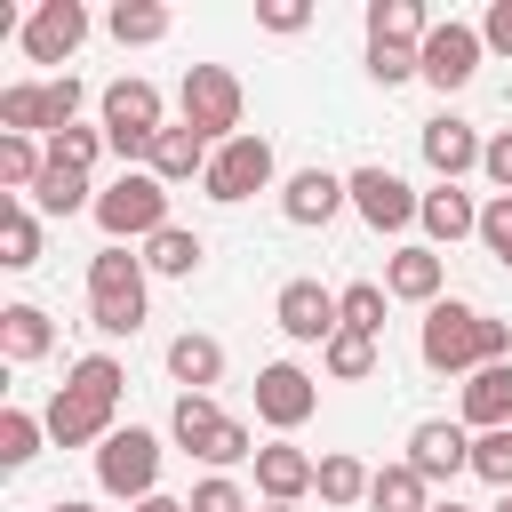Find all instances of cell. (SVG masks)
I'll list each match as a JSON object with an SVG mask.
<instances>
[{
    "instance_id": "bcb514c9",
    "label": "cell",
    "mask_w": 512,
    "mask_h": 512,
    "mask_svg": "<svg viewBox=\"0 0 512 512\" xmlns=\"http://www.w3.org/2000/svg\"><path fill=\"white\" fill-rule=\"evenodd\" d=\"M480 40H488L496 56H512V0H488V16H480Z\"/></svg>"
},
{
    "instance_id": "7dc6e473",
    "label": "cell",
    "mask_w": 512,
    "mask_h": 512,
    "mask_svg": "<svg viewBox=\"0 0 512 512\" xmlns=\"http://www.w3.org/2000/svg\"><path fill=\"white\" fill-rule=\"evenodd\" d=\"M128 512H192V504H176V496H144V504H128Z\"/></svg>"
},
{
    "instance_id": "f1b7e54d",
    "label": "cell",
    "mask_w": 512,
    "mask_h": 512,
    "mask_svg": "<svg viewBox=\"0 0 512 512\" xmlns=\"http://www.w3.org/2000/svg\"><path fill=\"white\" fill-rule=\"evenodd\" d=\"M104 32H112L120 48H152V40H168V8H160V0H120V8L104 16Z\"/></svg>"
},
{
    "instance_id": "e0dca14e",
    "label": "cell",
    "mask_w": 512,
    "mask_h": 512,
    "mask_svg": "<svg viewBox=\"0 0 512 512\" xmlns=\"http://www.w3.org/2000/svg\"><path fill=\"white\" fill-rule=\"evenodd\" d=\"M464 424L472 432H512V360H488L464 376Z\"/></svg>"
},
{
    "instance_id": "484cf974",
    "label": "cell",
    "mask_w": 512,
    "mask_h": 512,
    "mask_svg": "<svg viewBox=\"0 0 512 512\" xmlns=\"http://www.w3.org/2000/svg\"><path fill=\"white\" fill-rule=\"evenodd\" d=\"M368 512H432V480L400 456V464H384V472L368 480Z\"/></svg>"
},
{
    "instance_id": "ab89813d",
    "label": "cell",
    "mask_w": 512,
    "mask_h": 512,
    "mask_svg": "<svg viewBox=\"0 0 512 512\" xmlns=\"http://www.w3.org/2000/svg\"><path fill=\"white\" fill-rule=\"evenodd\" d=\"M368 80H376V88L416 80V48H376V40H368Z\"/></svg>"
},
{
    "instance_id": "4316f807",
    "label": "cell",
    "mask_w": 512,
    "mask_h": 512,
    "mask_svg": "<svg viewBox=\"0 0 512 512\" xmlns=\"http://www.w3.org/2000/svg\"><path fill=\"white\" fill-rule=\"evenodd\" d=\"M0 136H48V80L0 88Z\"/></svg>"
},
{
    "instance_id": "ffe728a7",
    "label": "cell",
    "mask_w": 512,
    "mask_h": 512,
    "mask_svg": "<svg viewBox=\"0 0 512 512\" xmlns=\"http://www.w3.org/2000/svg\"><path fill=\"white\" fill-rule=\"evenodd\" d=\"M440 280H448V264H440V248H400L392 264H384V296H400V304H440Z\"/></svg>"
},
{
    "instance_id": "6da1fadb",
    "label": "cell",
    "mask_w": 512,
    "mask_h": 512,
    "mask_svg": "<svg viewBox=\"0 0 512 512\" xmlns=\"http://www.w3.org/2000/svg\"><path fill=\"white\" fill-rule=\"evenodd\" d=\"M120 360L112 352H88V360H72V376H64V392L48 400V440L56 448H104L120 424H112V408H120Z\"/></svg>"
},
{
    "instance_id": "e575fe53",
    "label": "cell",
    "mask_w": 512,
    "mask_h": 512,
    "mask_svg": "<svg viewBox=\"0 0 512 512\" xmlns=\"http://www.w3.org/2000/svg\"><path fill=\"white\" fill-rule=\"evenodd\" d=\"M336 304H344V328H352V336H384V288H376V280L336 288Z\"/></svg>"
},
{
    "instance_id": "7c38bea8",
    "label": "cell",
    "mask_w": 512,
    "mask_h": 512,
    "mask_svg": "<svg viewBox=\"0 0 512 512\" xmlns=\"http://www.w3.org/2000/svg\"><path fill=\"white\" fill-rule=\"evenodd\" d=\"M312 408H320V384H312L296 360H272V368L256 376V416H264L272 432H296Z\"/></svg>"
},
{
    "instance_id": "8992f818",
    "label": "cell",
    "mask_w": 512,
    "mask_h": 512,
    "mask_svg": "<svg viewBox=\"0 0 512 512\" xmlns=\"http://www.w3.org/2000/svg\"><path fill=\"white\" fill-rule=\"evenodd\" d=\"M96 480H104V496H120V504H144V496H160V488H152V480H160V440H152L144 424L112 432V440L96 448Z\"/></svg>"
},
{
    "instance_id": "9a60e30c",
    "label": "cell",
    "mask_w": 512,
    "mask_h": 512,
    "mask_svg": "<svg viewBox=\"0 0 512 512\" xmlns=\"http://www.w3.org/2000/svg\"><path fill=\"white\" fill-rule=\"evenodd\" d=\"M336 208H352V192H344V176H328V168H296V176H288V192H280V216H288V224H304V232H312V224H328Z\"/></svg>"
},
{
    "instance_id": "f907efd6",
    "label": "cell",
    "mask_w": 512,
    "mask_h": 512,
    "mask_svg": "<svg viewBox=\"0 0 512 512\" xmlns=\"http://www.w3.org/2000/svg\"><path fill=\"white\" fill-rule=\"evenodd\" d=\"M264 512H296V504H264Z\"/></svg>"
},
{
    "instance_id": "7bdbcfd3",
    "label": "cell",
    "mask_w": 512,
    "mask_h": 512,
    "mask_svg": "<svg viewBox=\"0 0 512 512\" xmlns=\"http://www.w3.org/2000/svg\"><path fill=\"white\" fill-rule=\"evenodd\" d=\"M72 112H80V80L64 72V80H48V136H64V128H72Z\"/></svg>"
},
{
    "instance_id": "4dcf8cb0",
    "label": "cell",
    "mask_w": 512,
    "mask_h": 512,
    "mask_svg": "<svg viewBox=\"0 0 512 512\" xmlns=\"http://www.w3.org/2000/svg\"><path fill=\"white\" fill-rule=\"evenodd\" d=\"M0 264H8V272H32V264H40V224H32L24 200L0 208Z\"/></svg>"
},
{
    "instance_id": "816d5d0a",
    "label": "cell",
    "mask_w": 512,
    "mask_h": 512,
    "mask_svg": "<svg viewBox=\"0 0 512 512\" xmlns=\"http://www.w3.org/2000/svg\"><path fill=\"white\" fill-rule=\"evenodd\" d=\"M496 512H512V496H504V504H496Z\"/></svg>"
},
{
    "instance_id": "7a4b0ae2",
    "label": "cell",
    "mask_w": 512,
    "mask_h": 512,
    "mask_svg": "<svg viewBox=\"0 0 512 512\" xmlns=\"http://www.w3.org/2000/svg\"><path fill=\"white\" fill-rule=\"evenodd\" d=\"M416 352H424L432 376H472V368H488V360H512V328L488 320L480 304H456V296H448V304L424 312Z\"/></svg>"
},
{
    "instance_id": "8d00e7d4",
    "label": "cell",
    "mask_w": 512,
    "mask_h": 512,
    "mask_svg": "<svg viewBox=\"0 0 512 512\" xmlns=\"http://www.w3.org/2000/svg\"><path fill=\"white\" fill-rule=\"evenodd\" d=\"M472 472L512 496V432H480V440H472Z\"/></svg>"
},
{
    "instance_id": "7402d4cb",
    "label": "cell",
    "mask_w": 512,
    "mask_h": 512,
    "mask_svg": "<svg viewBox=\"0 0 512 512\" xmlns=\"http://www.w3.org/2000/svg\"><path fill=\"white\" fill-rule=\"evenodd\" d=\"M440 248H456V240H472L480 232V208H472V192H456V184H440V192H424V216H416Z\"/></svg>"
},
{
    "instance_id": "4fadbf2b",
    "label": "cell",
    "mask_w": 512,
    "mask_h": 512,
    "mask_svg": "<svg viewBox=\"0 0 512 512\" xmlns=\"http://www.w3.org/2000/svg\"><path fill=\"white\" fill-rule=\"evenodd\" d=\"M80 40H88V8H80V0H40V8L24 16V48H32V64H64Z\"/></svg>"
},
{
    "instance_id": "2e32d148",
    "label": "cell",
    "mask_w": 512,
    "mask_h": 512,
    "mask_svg": "<svg viewBox=\"0 0 512 512\" xmlns=\"http://www.w3.org/2000/svg\"><path fill=\"white\" fill-rule=\"evenodd\" d=\"M256 488H264V504H296L304 488H320V456L272 440V448H256Z\"/></svg>"
},
{
    "instance_id": "ac0fdd59",
    "label": "cell",
    "mask_w": 512,
    "mask_h": 512,
    "mask_svg": "<svg viewBox=\"0 0 512 512\" xmlns=\"http://www.w3.org/2000/svg\"><path fill=\"white\" fill-rule=\"evenodd\" d=\"M480 136H472V120H456V112H440V120H424V160H432V176L440 184H456L464 168H480Z\"/></svg>"
},
{
    "instance_id": "30bf717a",
    "label": "cell",
    "mask_w": 512,
    "mask_h": 512,
    "mask_svg": "<svg viewBox=\"0 0 512 512\" xmlns=\"http://www.w3.org/2000/svg\"><path fill=\"white\" fill-rule=\"evenodd\" d=\"M480 48H488V40H480V24H456V16H448V24H432V32H424L416 72H424L432 88H464V80L480 72Z\"/></svg>"
},
{
    "instance_id": "44dd1931",
    "label": "cell",
    "mask_w": 512,
    "mask_h": 512,
    "mask_svg": "<svg viewBox=\"0 0 512 512\" xmlns=\"http://www.w3.org/2000/svg\"><path fill=\"white\" fill-rule=\"evenodd\" d=\"M424 32H432L424 0H368V40L376 48H424Z\"/></svg>"
},
{
    "instance_id": "f35d334b",
    "label": "cell",
    "mask_w": 512,
    "mask_h": 512,
    "mask_svg": "<svg viewBox=\"0 0 512 512\" xmlns=\"http://www.w3.org/2000/svg\"><path fill=\"white\" fill-rule=\"evenodd\" d=\"M480 240H488V256L512 272V192H496V200L480 208Z\"/></svg>"
},
{
    "instance_id": "d6a6232c",
    "label": "cell",
    "mask_w": 512,
    "mask_h": 512,
    "mask_svg": "<svg viewBox=\"0 0 512 512\" xmlns=\"http://www.w3.org/2000/svg\"><path fill=\"white\" fill-rule=\"evenodd\" d=\"M40 176H48V152L32 136H0V184L8 192H40Z\"/></svg>"
},
{
    "instance_id": "9c48e42d",
    "label": "cell",
    "mask_w": 512,
    "mask_h": 512,
    "mask_svg": "<svg viewBox=\"0 0 512 512\" xmlns=\"http://www.w3.org/2000/svg\"><path fill=\"white\" fill-rule=\"evenodd\" d=\"M344 192H352L360 224H376V232H408V224L424 216V192H408L392 168H352V176H344Z\"/></svg>"
},
{
    "instance_id": "d6986e66",
    "label": "cell",
    "mask_w": 512,
    "mask_h": 512,
    "mask_svg": "<svg viewBox=\"0 0 512 512\" xmlns=\"http://www.w3.org/2000/svg\"><path fill=\"white\" fill-rule=\"evenodd\" d=\"M208 160H216V144H208V136H192V128L176 120V128H160V136H152V160H144V168H152L160 184H192V176H208Z\"/></svg>"
},
{
    "instance_id": "d590c367",
    "label": "cell",
    "mask_w": 512,
    "mask_h": 512,
    "mask_svg": "<svg viewBox=\"0 0 512 512\" xmlns=\"http://www.w3.org/2000/svg\"><path fill=\"white\" fill-rule=\"evenodd\" d=\"M40 440H48V416H24V408L0 416V464H32Z\"/></svg>"
},
{
    "instance_id": "681fc988",
    "label": "cell",
    "mask_w": 512,
    "mask_h": 512,
    "mask_svg": "<svg viewBox=\"0 0 512 512\" xmlns=\"http://www.w3.org/2000/svg\"><path fill=\"white\" fill-rule=\"evenodd\" d=\"M432 512H464V504H456V496H448V504H432Z\"/></svg>"
},
{
    "instance_id": "83f0119b",
    "label": "cell",
    "mask_w": 512,
    "mask_h": 512,
    "mask_svg": "<svg viewBox=\"0 0 512 512\" xmlns=\"http://www.w3.org/2000/svg\"><path fill=\"white\" fill-rule=\"evenodd\" d=\"M200 232H184V224H168V232H152L144 240V272H168V280H192L200 272Z\"/></svg>"
},
{
    "instance_id": "3957f363",
    "label": "cell",
    "mask_w": 512,
    "mask_h": 512,
    "mask_svg": "<svg viewBox=\"0 0 512 512\" xmlns=\"http://www.w3.org/2000/svg\"><path fill=\"white\" fill-rule=\"evenodd\" d=\"M88 312L104 336H136L144 328V256H128L120 240H104L88 256Z\"/></svg>"
},
{
    "instance_id": "d4e9b609",
    "label": "cell",
    "mask_w": 512,
    "mask_h": 512,
    "mask_svg": "<svg viewBox=\"0 0 512 512\" xmlns=\"http://www.w3.org/2000/svg\"><path fill=\"white\" fill-rule=\"evenodd\" d=\"M224 424H232V416H224L208 392H176V408H168V432H176L184 456H208V440H216Z\"/></svg>"
},
{
    "instance_id": "ba28073f",
    "label": "cell",
    "mask_w": 512,
    "mask_h": 512,
    "mask_svg": "<svg viewBox=\"0 0 512 512\" xmlns=\"http://www.w3.org/2000/svg\"><path fill=\"white\" fill-rule=\"evenodd\" d=\"M200 184H208V200H224V208H232V200H256V192L272 184V144H264L256 128H240L232 144H216V160H208Z\"/></svg>"
},
{
    "instance_id": "60d3db41",
    "label": "cell",
    "mask_w": 512,
    "mask_h": 512,
    "mask_svg": "<svg viewBox=\"0 0 512 512\" xmlns=\"http://www.w3.org/2000/svg\"><path fill=\"white\" fill-rule=\"evenodd\" d=\"M184 504H192V512H248V496H240V480H224V472H216V480H200V488H192Z\"/></svg>"
},
{
    "instance_id": "8fae6325",
    "label": "cell",
    "mask_w": 512,
    "mask_h": 512,
    "mask_svg": "<svg viewBox=\"0 0 512 512\" xmlns=\"http://www.w3.org/2000/svg\"><path fill=\"white\" fill-rule=\"evenodd\" d=\"M272 320H280V336H296V344H328V336L344 328V304H336V288H320V280H288V288L272 296Z\"/></svg>"
},
{
    "instance_id": "f6af8a7d",
    "label": "cell",
    "mask_w": 512,
    "mask_h": 512,
    "mask_svg": "<svg viewBox=\"0 0 512 512\" xmlns=\"http://www.w3.org/2000/svg\"><path fill=\"white\" fill-rule=\"evenodd\" d=\"M480 168H488V184H496V192H512V128H504V136H488Z\"/></svg>"
},
{
    "instance_id": "ee69618b",
    "label": "cell",
    "mask_w": 512,
    "mask_h": 512,
    "mask_svg": "<svg viewBox=\"0 0 512 512\" xmlns=\"http://www.w3.org/2000/svg\"><path fill=\"white\" fill-rule=\"evenodd\" d=\"M256 24H264V32H304V24H312V8H304V0H264V8H256Z\"/></svg>"
},
{
    "instance_id": "74e56055",
    "label": "cell",
    "mask_w": 512,
    "mask_h": 512,
    "mask_svg": "<svg viewBox=\"0 0 512 512\" xmlns=\"http://www.w3.org/2000/svg\"><path fill=\"white\" fill-rule=\"evenodd\" d=\"M96 152H104V128H64V136H48V160H64V168H96Z\"/></svg>"
},
{
    "instance_id": "cb8c5ba5",
    "label": "cell",
    "mask_w": 512,
    "mask_h": 512,
    "mask_svg": "<svg viewBox=\"0 0 512 512\" xmlns=\"http://www.w3.org/2000/svg\"><path fill=\"white\" fill-rule=\"evenodd\" d=\"M168 376H176L184 392H208V384L224 376V344H216V336H200V328H184V336L168 344Z\"/></svg>"
},
{
    "instance_id": "52a82bcc",
    "label": "cell",
    "mask_w": 512,
    "mask_h": 512,
    "mask_svg": "<svg viewBox=\"0 0 512 512\" xmlns=\"http://www.w3.org/2000/svg\"><path fill=\"white\" fill-rule=\"evenodd\" d=\"M184 128L208 136V144H232L240 136V80L224 64H192L184 72Z\"/></svg>"
},
{
    "instance_id": "b9f144b4",
    "label": "cell",
    "mask_w": 512,
    "mask_h": 512,
    "mask_svg": "<svg viewBox=\"0 0 512 512\" xmlns=\"http://www.w3.org/2000/svg\"><path fill=\"white\" fill-rule=\"evenodd\" d=\"M200 464H256V440H248V424H224L216 440H208V456Z\"/></svg>"
},
{
    "instance_id": "603a6c76",
    "label": "cell",
    "mask_w": 512,
    "mask_h": 512,
    "mask_svg": "<svg viewBox=\"0 0 512 512\" xmlns=\"http://www.w3.org/2000/svg\"><path fill=\"white\" fill-rule=\"evenodd\" d=\"M48 344H56V320H48L40 304H8V312H0V352H8V368L40 360Z\"/></svg>"
},
{
    "instance_id": "836d02e7",
    "label": "cell",
    "mask_w": 512,
    "mask_h": 512,
    "mask_svg": "<svg viewBox=\"0 0 512 512\" xmlns=\"http://www.w3.org/2000/svg\"><path fill=\"white\" fill-rule=\"evenodd\" d=\"M368 464L360 456H320V504H368Z\"/></svg>"
},
{
    "instance_id": "c3c4849f",
    "label": "cell",
    "mask_w": 512,
    "mask_h": 512,
    "mask_svg": "<svg viewBox=\"0 0 512 512\" xmlns=\"http://www.w3.org/2000/svg\"><path fill=\"white\" fill-rule=\"evenodd\" d=\"M48 512H96V504H72V496H64V504H48Z\"/></svg>"
},
{
    "instance_id": "277c9868",
    "label": "cell",
    "mask_w": 512,
    "mask_h": 512,
    "mask_svg": "<svg viewBox=\"0 0 512 512\" xmlns=\"http://www.w3.org/2000/svg\"><path fill=\"white\" fill-rule=\"evenodd\" d=\"M96 224H104V240H152V232H168V184L152 176V168H120L104 192H96Z\"/></svg>"
},
{
    "instance_id": "5b68a950",
    "label": "cell",
    "mask_w": 512,
    "mask_h": 512,
    "mask_svg": "<svg viewBox=\"0 0 512 512\" xmlns=\"http://www.w3.org/2000/svg\"><path fill=\"white\" fill-rule=\"evenodd\" d=\"M152 136H160V88L152 80H112L104 88V144L136 168V160H152Z\"/></svg>"
},
{
    "instance_id": "1f68e13d",
    "label": "cell",
    "mask_w": 512,
    "mask_h": 512,
    "mask_svg": "<svg viewBox=\"0 0 512 512\" xmlns=\"http://www.w3.org/2000/svg\"><path fill=\"white\" fill-rule=\"evenodd\" d=\"M320 368H328L336 384H360V376H376V336H352V328H336V336L320 344Z\"/></svg>"
},
{
    "instance_id": "f546056e",
    "label": "cell",
    "mask_w": 512,
    "mask_h": 512,
    "mask_svg": "<svg viewBox=\"0 0 512 512\" xmlns=\"http://www.w3.org/2000/svg\"><path fill=\"white\" fill-rule=\"evenodd\" d=\"M32 208H40V216H72V208H96V192H88V168H64V160H48V176H40Z\"/></svg>"
},
{
    "instance_id": "5bb4252c",
    "label": "cell",
    "mask_w": 512,
    "mask_h": 512,
    "mask_svg": "<svg viewBox=\"0 0 512 512\" xmlns=\"http://www.w3.org/2000/svg\"><path fill=\"white\" fill-rule=\"evenodd\" d=\"M408 464H416L424 480H456V472H472V432L448 424V416H424V424L408 432Z\"/></svg>"
}]
</instances>
